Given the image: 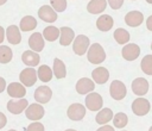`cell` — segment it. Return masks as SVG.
<instances>
[{
    "instance_id": "d590c367",
    "label": "cell",
    "mask_w": 152,
    "mask_h": 131,
    "mask_svg": "<svg viewBox=\"0 0 152 131\" xmlns=\"http://www.w3.org/2000/svg\"><path fill=\"white\" fill-rule=\"evenodd\" d=\"M6 124H7V118H6V116H5L2 112H0V129H2Z\"/></svg>"
},
{
    "instance_id": "484cf974",
    "label": "cell",
    "mask_w": 152,
    "mask_h": 131,
    "mask_svg": "<svg viewBox=\"0 0 152 131\" xmlns=\"http://www.w3.org/2000/svg\"><path fill=\"white\" fill-rule=\"evenodd\" d=\"M112 119H113V111H112L110 108H108V107L101 108V110L99 111V113L96 114V117H95L96 123H97V124H101V125L108 123V121L112 120Z\"/></svg>"
},
{
    "instance_id": "4dcf8cb0",
    "label": "cell",
    "mask_w": 152,
    "mask_h": 131,
    "mask_svg": "<svg viewBox=\"0 0 152 131\" xmlns=\"http://www.w3.org/2000/svg\"><path fill=\"white\" fill-rule=\"evenodd\" d=\"M127 123H128V118H127L126 113L119 112L115 116H113V124H114L115 127L122 129V127H125L127 125Z\"/></svg>"
},
{
    "instance_id": "44dd1931",
    "label": "cell",
    "mask_w": 152,
    "mask_h": 131,
    "mask_svg": "<svg viewBox=\"0 0 152 131\" xmlns=\"http://www.w3.org/2000/svg\"><path fill=\"white\" fill-rule=\"evenodd\" d=\"M113 25H114V20L109 14H102L96 20V27L102 32L109 31L113 27Z\"/></svg>"
},
{
    "instance_id": "1f68e13d",
    "label": "cell",
    "mask_w": 152,
    "mask_h": 131,
    "mask_svg": "<svg viewBox=\"0 0 152 131\" xmlns=\"http://www.w3.org/2000/svg\"><path fill=\"white\" fill-rule=\"evenodd\" d=\"M140 67L141 70L147 74V75H152V55H146L141 62H140Z\"/></svg>"
},
{
    "instance_id": "52a82bcc",
    "label": "cell",
    "mask_w": 152,
    "mask_h": 131,
    "mask_svg": "<svg viewBox=\"0 0 152 131\" xmlns=\"http://www.w3.org/2000/svg\"><path fill=\"white\" fill-rule=\"evenodd\" d=\"M103 105V99L102 96L96 93V92H91L90 94H88L86 96V107L90 111H100L102 108Z\"/></svg>"
},
{
    "instance_id": "74e56055",
    "label": "cell",
    "mask_w": 152,
    "mask_h": 131,
    "mask_svg": "<svg viewBox=\"0 0 152 131\" xmlns=\"http://www.w3.org/2000/svg\"><path fill=\"white\" fill-rule=\"evenodd\" d=\"M5 87H6V81L4 77L0 76V93H2L5 91Z\"/></svg>"
},
{
    "instance_id": "ffe728a7",
    "label": "cell",
    "mask_w": 152,
    "mask_h": 131,
    "mask_svg": "<svg viewBox=\"0 0 152 131\" xmlns=\"http://www.w3.org/2000/svg\"><path fill=\"white\" fill-rule=\"evenodd\" d=\"M21 61H23L26 66L34 68L36 66L39 64L40 57H39L38 52H34V51H32V50H26V51H24L23 55H21Z\"/></svg>"
},
{
    "instance_id": "277c9868",
    "label": "cell",
    "mask_w": 152,
    "mask_h": 131,
    "mask_svg": "<svg viewBox=\"0 0 152 131\" xmlns=\"http://www.w3.org/2000/svg\"><path fill=\"white\" fill-rule=\"evenodd\" d=\"M109 93L114 100H122L127 94V89H126V86L124 85V82H121L119 80H114V81H112V83L109 86Z\"/></svg>"
},
{
    "instance_id": "4316f807",
    "label": "cell",
    "mask_w": 152,
    "mask_h": 131,
    "mask_svg": "<svg viewBox=\"0 0 152 131\" xmlns=\"http://www.w3.org/2000/svg\"><path fill=\"white\" fill-rule=\"evenodd\" d=\"M37 76L42 82H49L52 79V70L49 66H39L38 70H37Z\"/></svg>"
},
{
    "instance_id": "8fae6325",
    "label": "cell",
    "mask_w": 152,
    "mask_h": 131,
    "mask_svg": "<svg viewBox=\"0 0 152 131\" xmlns=\"http://www.w3.org/2000/svg\"><path fill=\"white\" fill-rule=\"evenodd\" d=\"M148 88H150V85H148L147 80L144 77H137L132 82V91L134 94H137L139 96L145 95L148 92Z\"/></svg>"
},
{
    "instance_id": "cb8c5ba5",
    "label": "cell",
    "mask_w": 152,
    "mask_h": 131,
    "mask_svg": "<svg viewBox=\"0 0 152 131\" xmlns=\"http://www.w3.org/2000/svg\"><path fill=\"white\" fill-rule=\"evenodd\" d=\"M20 30L24 31V32H27V31H32L33 29L37 27V20L32 15H25L24 18H21L20 20Z\"/></svg>"
},
{
    "instance_id": "2e32d148",
    "label": "cell",
    "mask_w": 152,
    "mask_h": 131,
    "mask_svg": "<svg viewBox=\"0 0 152 131\" xmlns=\"http://www.w3.org/2000/svg\"><path fill=\"white\" fill-rule=\"evenodd\" d=\"M28 46L32 49V51L34 52H39L44 49L45 46V43H44V38H43V35L39 33V32H34L28 38Z\"/></svg>"
},
{
    "instance_id": "9c48e42d",
    "label": "cell",
    "mask_w": 152,
    "mask_h": 131,
    "mask_svg": "<svg viewBox=\"0 0 152 131\" xmlns=\"http://www.w3.org/2000/svg\"><path fill=\"white\" fill-rule=\"evenodd\" d=\"M121 55L126 61H134L140 55V48L134 43H127L122 48Z\"/></svg>"
},
{
    "instance_id": "9a60e30c",
    "label": "cell",
    "mask_w": 152,
    "mask_h": 131,
    "mask_svg": "<svg viewBox=\"0 0 152 131\" xmlns=\"http://www.w3.org/2000/svg\"><path fill=\"white\" fill-rule=\"evenodd\" d=\"M75 32L71 27L63 26L59 29V43L62 46H68L75 39Z\"/></svg>"
},
{
    "instance_id": "ab89813d",
    "label": "cell",
    "mask_w": 152,
    "mask_h": 131,
    "mask_svg": "<svg viewBox=\"0 0 152 131\" xmlns=\"http://www.w3.org/2000/svg\"><path fill=\"white\" fill-rule=\"evenodd\" d=\"M4 39H5V30L2 26H0V44L4 42Z\"/></svg>"
},
{
    "instance_id": "7bdbcfd3",
    "label": "cell",
    "mask_w": 152,
    "mask_h": 131,
    "mask_svg": "<svg viewBox=\"0 0 152 131\" xmlns=\"http://www.w3.org/2000/svg\"><path fill=\"white\" fill-rule=\"evenodd\" d=\"M65 131H76V130H74V129H68V130H65Z\"/></svg>"
},
{
    "instance_id": "5b68a950",
    "label": "cell",
    "mask_w": 152,
    "mask_h": 131,
    "mask_svg": "<svg viewBox=\"0 0 152 131\" xmlns=\"http://www.w3.org/2000/svg\"><path fill=\"white\" fill-rule=\"evenodd\" d=\"M150 108H151V105H150V101L145 98H137L133 102H132V111L135 116H145L150 112Z\"/></svg>"
},
{
    "instance_id": "7dc6e473",
    "label": "cell",
    "mask_w": 152,
    "mask_h": 131,
    "mask_svg": "<svg viewBox=\"0 0 152 131\" xmlns=\"http://www.w3.org/2000/svg\"><path fill=\"white\" fill-rule=\"evenodd\" d=\"M124 131H125V130H124Z\"/></svg>"
},
{
    "instance_id": "b9f144b4",
    "label": "cell",
    "mask_w": 152,
    "mask_h": 131,
    "mask_svg": "<svg viewBox=\"0 0 152 131\" xmlns=\"http://www.w3.org/2000/svg\"><path fill=\"white\" fill-rule=\"evenodd\" d=\"M146 2L147 4H152V0H146Z\"/></svg>"
},
{
    "instance_id": "3957f363",
    "label": "cell",
    "mask_w": 152,
    "mask_h": 131,
    "mask_svg": "<svg viewBox=\"0 0 152 131\" xmlns=\"http://www.w3.org/2000/svg\"><path fill=\"white\" fill-rule=\"evenodd\" d=\"M38 76H37V71L34 68L32 67H27L25 69H23L20 71V75H19V80H20V83L24 85L25 87H31L36 83Z\"/></svg>"
},
{
    "instance_id": "836d02e7",
    "label": "cell",
    "mask_w": 152,
    "mask_h": 131,
    "mask_svg": "<svg viewBox=\"0 0 152 131\" xmlns=\"http://www.w3.org/2000/svg\"><path fill=\"white\" fill-rule=\"evenodd\" d=\"M26 131H44V125L39 121H36V123H31L27 127H26Z\"/></svg>"
},
{
    "instance_id": "e0dca14e",
    "label": "cell",
    "mask_w": 152,
    "mask_h": 131,
    "mask_svg": "<svg viewBox=\"0 0 152 131\" xmlns=\"http://www.w3.org/2000/svg\"><path fill=\"white\" fill-rule=\"evenodd\" d=\"M7 94L10 96H12V98L21 99L26 94V88L20 82H12V83H10L7 86Z\"/></svg>"
},
{
    "instance_id": "7c38bea8",
    "label": "cell",
    "mask_w": 152,
    "mask_h": 131,
    "mask_svg": "<svg viewBox=\"0 0 152 131\" xmlns=\"http://www.w3.org/2000/svg\"><path fill=\"white\" fill-rule=\"evenodd\" d=\"M28 106V101L24 98L21 99H12L7 102V110L12 113V114H20L26 107Z\"/></svg>"
},
{
    "instance_id": "f6af8a7d",
    "label": "cell",
    "mask_w": 152,
    "mask_h": 131,
    "mask_svg": "<svg viewBox=\"0 0 152 131\" xmlns=\"http://www.w3.org/2000/svg\"><path fill=\"white\" fill-rule=\"evenodd\" d=\"M148 131H152V126H151V127H150V129H148Z\"/></svg>"
},
{
    "instance_id": "603a6c76",
    "label": "cell",
    "mask_w": 152,
    "mask_h": 131,
    "mask_svg": "<svg viewBox=\"0 0 152 131\" xmlns=\"http://www.w3.org/2000/svg\"><path fill=\"white\" fill-rule=\"evenodd\" d=\"M107 7V0H90L87 5V11L91 14H99Z\"/></svg>"
},
{
    "instance_id": "7402d4cb",
    "label": "cell",
    "mask_w": 152,
    "mask_h": 131,
    "mask_svg": "<svg viewBox=\"0 0 152 131\" xmlns=\"http://www.w3.org/2000/svg\"><path fill=\"white\" fill-rule=\"evenodd\" d=\"M6 38L11 44H14V45L19 44L21 42V35H20L19 27L15 25H10L6 29Z\"/></svg>"
},
{
    "instance_id": "f546056e",
    "label": "cell",
    "mask_w": 152,
    "mask_h": 131,
    "mask_svg": "<svg viewBox=\"0 0 152 131\" xmlns=\"http://www.w3.org/2000/svg\"><path fill=\"white\" fill-rule=\"evenodd\" d=\"M12 57H13V54H12L11 48L6 45H0V63L5 64V63L11 62Z\"/></svg>"
},
{
    "instance_id": "ee69618b",
    "label": "cell",
    "mask_w": 152,
    "mask_h": 131,
    "mask_svg": "<svg viewBox=\"0 0 152 131\" xmlns=\"http://www.w3.org/2000/svg\"><path fill=\"white\" fill-rule=\"evenodd\" d=\"M8 131H17V130H13V129H11V130H8Z\"/></svg>"
},
{
    "instance_id": "4fadbf2b",
    "label": "cell",
    "mask_w": 152,
    "mask_h": 131,
    "mask_svg": "<svg viewBox=\"0 0 152 131\" xmlns=\"http://www.w3.org/2000/svg\"><path fill=\"white\" fill-rule=\"evenodd\" d=\"M38 17L45 23H53L57 20L56 11L51 6H48V5H44L38 10Z\"/></svg>"
},
{
    "instance_id": "5bb4252c",
    "label": "cell",
    "mask_w": 152,
    "mask_h": 131,
    "mask_svg": "<svg viewBox=\"0 0 152 131\" xmlns=\"http://www.w3.org/2000/svg\"><path fill=\"white\" fill-rule=\"evenodd\" d=\"M95 89V83L93 80L88 77H82L76 82V92L81 95L88 94Z\"/></svg>"
},
{
    "instance_id": "d6986e66",
    "label": "cell",
    "mask_w": 152,
    "mask_h": 131,
    "mask_svg": "<svg viewBox=\"0 0 152 131\" xmlns=\"http://www.w3.org/2000/svg\"><path fill=\"white\" fill-rule=\"evenodd\" d=\"M91 77H93V80H94L96 83L103 85V83H106V82L108 81V79H109V71H108V69L104 68V67H97V68H95V69L91 71Z\"/></svg>"
},
{
    "instance_id": "6da1fadb",
    "label": "cell",
    "mask_w": 152,
    "mask_h": 131,
    "mask_svg": "<svg viewBox=\"0 0 152 131\" xmlns=\"http://www.w3.org/2000/svg\"><path fill=\"white\" fill-rule=\"evenodd\" d=\"M87 58L93 64H100L106 60L104 49L100 43H93L89 45L87 51Z\"/></svg>"
},
{
    "instance_id": "30bf717a",
    "label": "cell",
    "mask_w": 152,
    "mask_h": 131,
    "mask_svg": "<svg viewBox=\"0 0 152 131\" xmlns=\"http://www.w3.org/2000/svg\"><path fill=\"white\" fill-rule=\"evenodd\" d=\"M52 96V91L49 86H39L36 91H34V100L38 104H46L50 101Z\"/></svg>"
},
{
    "instance_id": "e575fe53",
    "label": "cell",
    "mask_w": 152,
    "mask_h": 131,
    "mask_svg": "<svg viewBox=\"0 0 152 131\" xmlns=\"http://www.w3.org/2000/svg\"><path fill=\"white\" fill-rule=\"evenodd\" d=\"M107 2L109 4L110 8H113V10H119V8L122 6L124 0H107Z\"/></svg>"
},
{
    "instance_id": "f35d334b",
    "label": "cell",
    "mask_w": 152,
    "mask_h": 131,
    "mask_svg": "<svg viewBox=\"0 0 152 131\" xmlns=\"http://www.w3.org/2000/svg\"><path fill=\"white\" fill-rule=\"evenodd\" d=\"M146 27H147V30L152 31V15H150L147 18V20H146Z\"/></svg>"
},
{
    "instance_id": "60d3db41",
    "label": "cell",
    "mask_w": 152,
    "mask_h": 131,
    "mask_svg": "<svg viewBox=\"0 0 152 131\" xmlns=\"http://www.w3.org/2000/svg\"><path fill=\"white\" fill-rule=\"evenodd\" d=\"M6 1H7V0H0V6H1V5H4Z\"/></svg>"
},
{
    "instance_id": "d4e9b609",
    "label": "cell",
    "mask_w": 152,
    "mask_h": 131,
    "mask_svg": "<svg viewBox=\"0 0 152 131\" xmlns=\"http://www.w3.org/2000/svg\"><path fill=\"white\" fill-rule=\"evenodd\" d=\"M52 70H53V75L57 77V79H64L66 76V68H65V64L62 60L59 58H55L53 60V67H52Z\"/></svg>"
},
{
    "instance_id": "8d00e7d4",
    "label": "cell",
    "mask_w": 152,
    "mask_h": 131,
    "mask_svg": "<svg viewBox=\"0 0 152 131\" xmlns=\"http://www.w3.org/2000/svg\"><path fill=\"white\" fill-rule=\"evenodd\" d=\"M96 131H114V127H112V126H109V125H103V126H101L100 129H97Z\"/></svg>"
},
{
    "instance_id": "ac0fdd59",
    "label": "cell",
    "mask_w": 152,
    "mask_h": 131,
    "mask_svg": "<svg viewBox=\"0 0 152 131\" xmlns=\"http://www.w3.org/2000/svg\"><path fill=\"white\" fill-rule=\"evenodd\" d=\"M144 21V14L139 11H131L125 15V23L131 27H137Z\"/></svg>"
},
{
    "instance_id": "83f0119b",
    "label": "cell",
    "mask_w": 152,
    "mask_h": 131,
    "mask_svg": "<svg viewBox=\"0 0 152 131\" xmlns=\"http://www.w3.org/2000/svg\"><path fill=\"white\" fill-rule=\"evenodd\" d=\"M43 38L49 42H55L59 38V29L56 26H46L43 31Z\"/></svg>"
},
{
    "instance_id": "d6a6232c",
    "label": "cell",
    "mask_w": 152,
    "mask_h": 131,
    "mask_svg": "<svg viewBox=\"0 0 152 131\" xmlns=\"http://www.w3.org/2000/svg\"><path fill=\"white\" fill-rule=\"evenodd\" d=\"M50 2L56 12H64L66 8V0H50Z\"/></svg>"
},
{
    "instance_id": "bcb514c9",
    "label": "cell",
    "mask_w": 152,
    "mask_h": 131,
    "mask_svg": "<svg viewBox=\"0 0 152 131\" xmlns=\"http://www.w3.org/2000/svg\"><path fill=\"white\" fill-rule=\"evenodd\" d=\"M151 50H152V43H151Z\"/></svg>"
},
{
    "instance_id": "ba28073f",
    "label": "cell",
    "mask_w": 152,
    "mask_h": 131,
    "mask_svg": "<svg viewBox=\"0 0 152 131\" xmlns=\"http://www.w3.org/2000/svg\"><path fill=\"white\" fill-rule=\"evenodd\" d=\"M66 114H68V118L71 119V120H81L86 116V107L82 104H78V102L71 104L68 107Z\"/></svg>"
},
{
    "instance_id": "f1b7e54d",
    "label": "cell",
    "mask_w": 152,
    "mask_h": 131,
    "mask_svg": "<svg viewBox=\"0 0 152 131\" xmlns=\"http://www.w3.org/2000/svg\"><path fill=\"white\" fill-rule=\"evenodd\" d=\"M113 37L116 40V43H119V44H127L129 38H131L128 31H126L125 29H121V27H119V29H116L114 31Z\"/></svg>"
},
{
    "instance_id": "8992f818",
    "label": "cell",
    "mask_w": 152,
    "mask_h": 131,
    "mask_svg": "<svg viewBox=\"0 0 152 131\" xmlns=\"http://www.w3.org/2000/svg\"><path fill=\"white\" fill-rule=\"evenodd\" d=\"M45 110L40 104H31L25 108V116L30 120H39L44 117Z\"/></svg>"
},
{
    "instance_id": "7a4b0ae2",
    "label": "cell",
    "mask_w": 152,
    "mask_h": 131,
    "mask_svg": "<svg viewBox=\"0 0 152 131\" xmlns=\"http://www.w3.org/2000/svg\"><path fill=\"white\" fill-rule=\"evenodd\" d=\"M90 45V42H89V38L84 35H78L75 37L74 39V43H72V50L76 55L78 56H82L84 55L87 51H88V48Z\"/></svg>"
}]
</instances>
